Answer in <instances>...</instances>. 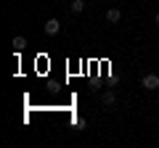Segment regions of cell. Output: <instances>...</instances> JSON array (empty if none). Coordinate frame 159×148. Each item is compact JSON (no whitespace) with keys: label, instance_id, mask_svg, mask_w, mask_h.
Returning <instances> with one entry per match:
<instances>
[{"label":"cell","instance_id":"277c9868","mask_svg":"<svg viewBox=\"0 0 159 148\" xmlns=\"http://www.w3.org/2000/svg\"><path fill=\"white\" fill-rule=\"evenodd\" d=\"M119 19H122V11H119V8H109L106 11V21L109 24H117Z\"/></svg>","mask_w":159,"mask_h":148},{"label":"cell","instance_id":"52a82bcc","mask_svg":"<svg viewBox=\"0 0 159 148\" xmlns=\"http://www.w3.org/2000/svg\"><path fill=\"white\" fill-rule=\"evenodd\" d=\"M154 24H157V27H159V11H157V16H154Z\"/></svg>","mask_w":159,"mask_h":148},{"label":"cell","instance_id":"6da1fadb","mask_svg":"<svg viewBox=\"0 0 159 148\" xmlns=\"http://www.w3.org/2000/svg\"><path fill=\"white\" fill-rule=\"evenodd\" d=\"M141 85H143V90H159V74H154V72L143 74V77H141Z\"/></svg>","mask_w":159,"mask_h":148},{"label":"cell","instance_id":"3957f363","mask_svg":"<svg viewBox=\"0 0 159 148\" xmlns=\"http://www.w3.org/2000/svg\"><path fill=\"white\" fill-rule=\"evenodd\" d=\"M101 103L103 106H114V103H117V93L114 90H103L101 93Z\"/></svg>","mask_w":159,"mask_h":148},{"label":"cell","instance_id":"7a4b0ae2","mask_svg":"<svg viewBox=\"0 0 159 148\" xmlns=\"http://www.w3.org/2000/svg\"><path fill=\"white\" fill-rule=\"evenodd\" d=\"M58 32H61V21H58V19H48L45 21V34L53 37V34H58Z\"/></svg>","mask_w":159,"mask_h":148},{"label":"cell","instance_id":"8992f818","mask_svg":"<svg viewBox=\"0 0 159 148\" xmlns=\"http://www.w3.org/2000/svg\"><path fill=\"white\" fill-rule=\"evenodd\" d=\"M69 8H72V13H82V11H85V3H82V0H72V6H69Z\"/></svg>","mask_w":159,"mask_h":148},{"label":"cell","instance_id":"5b68a950","mask_svg":"<svg viewBox=\"0 0 159 148\" xmlns=\"http://www.w3.org/2000/svg\"><path fill=\"white\" fill-rule=\"evenodd\" d=\"M13 48H16V50H24V48H27V37H24V34H16V37H13Z\"/></svg>","mask_w":159,"mask_h":148}]
</instances>
